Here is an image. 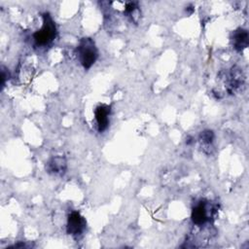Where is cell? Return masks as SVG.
<instances>
[{"label": "cell", "mask_w": 249, "mask_h": 249, "mask_svg": "<svg viewBox=\"0 0 249 249\" xmlns=\"http://www.w3.org/2000/svg\"><path fill=\"white\" fill-rule=\"evenodd\" d=\"M42 27L34 32L32 36L34 44L38 48H46L50 46L56 37V26L50 14L45 13L42 16Z\"/></svg>", "instance_id": "obj_1"}, {"label": "cell", "mask_w": 249, "mask_h": 249, "mask_svg": "<svg viewBox=\"0 0 249 249\" xmlns=\"http://www.w3.org/2000/svg\"><path fill=\"white\" fill-rule=\"evenodd\" d=\"M76 53L78 60L85 69H89L98 57V50L94 41L89 37H84L80 40Z\"/></svg>", "instance_id": "obj_2"}, {"label": "cell", "mask_w": 249, "mask_h": 249, "mask_svg": "<svg viewBox=\"0 0 249 249\" xmlns=\"http://www.w3.org/2000/svg\"><path fill=\"white\" fill-rule=\"evenodd\" d=\"M216 213L215 206L208 200H199L192 210V221L196 226L201 227L209 223Z\"/></svg>", "instance_id": "obj_3"}, {"label": "cell", "mask_w": 249, "mask_h": 249, "mask_svg": "<svg viewBox=\"0 0 249 249\" xmlns=\"http://www.w3.org/2000/svg\"><path fill=\"white\" fill-rule=\"evenodd\" d=\"M220 78L224 81L227 91L230 94H233L241 90L244 87L245 77L242 69L238 66H232L229 72L222 71L220 73Z\"/></svg>", "instance_id": "obj_4"}, {"label": "cell", "mask_w": 249, "mask_h": 249, "mask_svg": "<svg viewBox=\"0 0 249 249\" xmlns=\"http://www.w3.org/2000/svg\"><path fill=\"white\" fill-rule=\"evenodd\" d=\"M86 219L78 211H71L68 215L66 223L67 233L75 238H80L86 231Z\"/></svg>", "instance_id": "obj_5"}, {"label": "cell", "mask_w": 249, "mask_h": 249, "mask_svg": "<svg viewBox=\"0 0 249 249\" xmlns=\"http://www.w3.org/2000/svg\"><path fill=\"white\" fill-rule=\"evenodd\" d=\"M111 113V107L107 104H99L94 110V120L96 128L99 132H103L109 125V117Z\"/></svg>", "instance_id": "obj_6"}, {"label": "cell", "mask_w": 249, "mask_h": 249, "mask_svg": "<svg viewBox=\"0 0 249 249\" xmlns=\"http://www.w3.org/2000/svg\"><path fill=\"white\" fill-rule=\"evenodd\" d=\"M67 169V161L64 157L53 156L46 163L48 173L54 176H62Z\"/></svg>", "instance_id": "obj_7"}, {"label": "cell", "mask_w": 249, "mask_h": 249, "mask_svg": "<svg viewBox=\"0 0 249 249\" xmlns=\"http://www.w3.org/2000/svg\"><path fill=\"white\" fill-rule=\"evenodd\" d=\"M249 44V34L246 29L238 28L232 32L231 45L236 52H242Z\"/></svg>", "instance_id": "obj_8"}, {"label": "cell", "mask_w": 249, "mask_h": 249, "mask_svg": "<svg viewBox=\"0 0 249 249\" xmlns=\"http://www.w3.org/2000/svg\"><path fill=\"white\" fill-rule=\"evenodd\" d=\"M124 13L125 17L133 23H137L140 18V10L137 2H126Z\"/></svg>", "instance_id": "obj_9"}, {"label": "cell", "mask_w": 249, "mask_h": 249, "mask_svg": "<svg viewBox=\"0 0 249 249\" xmlns=\"http://www.w3.org/2000/svg\"><path fill=\"white\" fill-rule=\"evenodd\" d=\"M214 139H215V134L210 129H204L199 133L198 140L201 148L204 150L205 153H206V150H208L207 153H210V149L212 147Z\"/></svg>", "instance_id": "obj_10"}, {"label": "cell", "mask_w": 249, "mask_h": 249, "mask_svg": "<svg viewBox=\"0 0 249 249\" xmlns=\"http://www.w3.org/2000/svg\"><path fill=\"white\" fill-rule=\"evenodd\" d=\"M9 79V71L4 66L1 67V88L3 89L5 87L6 81Z\"/></svg>", "instance_id": "obj_11"}]
</instances>
